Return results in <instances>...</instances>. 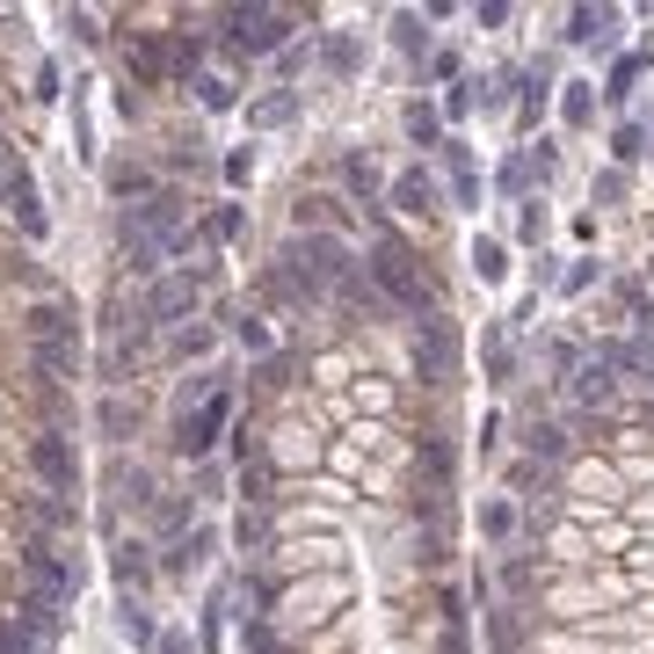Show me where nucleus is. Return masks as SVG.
Returning <instances> with one entry per match:
<instances>
[{
  "label": "nucleus",
  "mask_w": 654,
  "mask_h": 654,
  "mask_svg": "<svg viewBox=\"0 0 654 654\" xmlns=\"http://www.w3.org/2000/svg\"><path fill=\"white\" fill-rule=\"evenodd\" d=\"M226 422H233V393H211V400H196V408L182 414V436H175V444H182L190 459H204L218 436H226Z\"/></svg>",
  "instance_id": "nucleus-5"
},
{
  "label": "nucleus",
  "mask_w": 654,
  "mask_h": 654,
  "mask_svg": "<svg viewBox=\"0 0 654 654\" xmlns=\"http://www.w3.org/2000/svg\"><path fill=\"white\" fill-rule=\"evenodd\" d=\"M233 546H241V553H269V509H241V524H233Z\"/></svg>",
  "instance_id": "nucleus-18"
},
{
  "label": "nucleus",
  "mask_w": 654,
  "mask_h": 654,
  "mask_svg": "<svg viewBox=\"0 0 654 654\" xmlns=\"http://www.w3.org/2000/svg\"><path fill=\"white\" fill-rule=\"evenodd\" d=\"M342 182H349L363 204H379V168H371V153H349V161H342Z\"/></svg>",
  "instance_id": "nucleus-19"
},
{
  "label": "nucleus",
  "mask_w": 654,
  "mask_h": 654,
  "mask_svg": "<svg viewBox=\"0 0 654 654\" xmlns=\"http://www.w3.org/2000/svg\"><path fill=\"white\" fill-rule=\"evenodd\" d=\"M444 168H451V196L459 204H480V168H473V153L459 139H444Z\"/></svg>",
  "instance_id": "nucleus-11"
},
{
  "label": "nucleus",
  "mask_w": 654,
  "mask_h": 654,
  "mask_svg": "<svg viewBox=\"0 0 654 654\" xmlns=\"http://www.w3.org/2000/svg\"><path fill=\"white\" fill-rule=\"evenodd\" d=\"M196 102L204 110H233V80L226 73H196Z\"/></svg>",
  "instance_id": "nucleus-23"
},
{
  "label": "nucleus",
  "mask_w": 654,
  "mask_h": 654,
  "mask_svg": "<svg viewBox=\"0 0 654 654\" xmlns=\"http://www.w3.org/2000/svg\"><path fill=\"white\" fill-rule=\"evenodd\" d=\"M611 29H618V8H575L567 15V44H611Z\"/></svg>",
  "instance_id": "nucleus-10"
},
{
  "label": "nucleus",
  "mask_w": 654,
  "mask_h": 654,
  "mask_svg": "<svg viewBox=\"0 0 654 654\" xmlns=\"http://www.w3.org/2000/svg\"><path fill=\"white\" fill-rule=\"evenodd\" d=\"M110 190H117V196H139L145 175H139V168H110Z\"/></svg>",
  "instance_id": "nucleus-38"
},
{
  "label": "nucleus",
  "mask_w": 654,
  "mask_h": 654,
  "mask_svg": "<svg viewBox=\"0 0 654 654\" xmlns=\"http://www.w3.org/2000/svg\"><path fill=\"white\" fill-rule=\"evenodd\" d=\"M516 233H524V241H538V233H546V211H538V204H524V218H516Z\"/></svg>",
  "instance_id": "nucleus-42"
},
{
  "label": "nucleus",
  "mask_w": 654,
  "mask_h": 654,
  "mask_svg": "<svg viewBox=\"0 0 654 654\" xmlns=\"http://www.w3.org/2000/svg\"><path fill=\"white\" fill-rule=\"evenodd\" d=\"M29 465H37V480L59 487V495H73V444L59 429H44L37 444H29Z\"/></svg>",
  "instance_id": "nucleus-6"
},
{
  "label": "nucleus",
  "mask_w": 654,
  "mask_h": 654,
  "mask_svg": "<svg viewBox=\"0 0 654 654\" xmlns=\"http://www.w3.org/2000/svg\"><path fill=\"white\" fill-rule=\"evenodd\" d=\"M400 124H408L414 145H436V153H444V110H436V102H408V110H400Z\"/></svg>",
  "instance_id": "nucleus-13"
},
{
  "label": "nucleus",
  "mask_w": 654,
  "mask_h": 654,
  "mask_svg": "<svg viewBox=\"0 0 654 654\" xmlns=\"http://www.w3.org/2000/svg\"><path fill=\"white\" fill-rule=\"evenodd\" d=\"M560 117L575 124V131H581L589 117H597V102H589V80H567V95H560Z\"/></svg>",
  "instance_id": "nucleus-22"
},
{
  "label": "nucleus",
  "mask_w": 654,
  "mask_h": 654,
  "mask_svg": "<svg viewBox=\"0 0 654 654\" xmlns=\"http://www.w3.org/2000/svg\"><path fill=\"white\" fill-rule=\"evenodd\" d=\"M196 284H204V277H190V269H182V277H161V284L145 291V320H175V313H190V306H196Z\"/></svg>",
  "instance_id": "nucleus-7"
},
{
  "label": "nucleus",
  "mask_w": 654,
  "mask_h": 654,
  "mask_svg": "<svg viewBox=\"0 0 654 654\" xmlns=\"http://www.w3.org/2000/svg\"><path fill=\"white\" fill-rule=\"evenodd\" d=\"M291 110H298L291 88H284V95H262V102H255V124H291Z\"/></svg>",
  "instance_id": "nucleus-31"
},
{
  "label": "nucleus",
  "mask_w": 654,
  "mask_h": 654,
  "mask_svg": "<svg viewBox=\"0 0 654 654\" xmlns=\"http://www.w3.org/2000/svg\"><path fill=\"white\" fill-rule=\"evenodd\" d=\"M422 459H429V473H436V480H451V465H459V444H451V436L436 429L429 444H422Z\"/></svg>",
  "instance_id": "nucleus-25"
},
{
  "label": "nucleus",
  "mask_w": 654,
  "mask_h": 654,
  "mask_svg": "<svg viewBox=\"0 0 654 654\" xmlns=\"http://www.w3.org/2000/svg\"><path fill=\"white\" fill-rule=\"evenodd\" d=\"M8 204H15V218H23L29 241H44V233H51V218H44V204H37V182H29V168L8 175Z\"/></svg>",
  "instance_id": "nucleus-9"
},
{
  "label": "nucleus",
  "mask_w": 654,
  "mask_h": 654,
  "mask_svg": "<svg viewBox=\"0 0 654 654\" xmlns=\"http://www.w3.org/2000/svg\"><path fill=\"white\" fill-rule=\"evenodd\" d=\"M509 363H516V357H509V342L495 335V342H487V371H495V379H509Z\"/></svg>",
  "instance_id": "nucleus-40"
},
{
  "label": "nucleus",
  "mask_w": 654,
  "mask_h": 654,
  "mask_svg": "<svg viewBox=\"0 0 654 654\" xmlns=\"http://www.w3.org/2000/svg\"><path fill=\"white\" fill-rule=\"evenodd\" d=\"M473 269H480V284H495L509 269V255H502V241H473Z\"/></svg>",
  "instance_id": "nucleus-28"
},
{
  "label": "nucleus",
  "mask_w": 654,
  "mask_h": 654,
  "mask_svg": "<svg viewBox=\"0 0 654 654\" xmlns=\"http://www.w3.org/2000/svg\"><path fill=\"white\" fill-rule=\"evenodd\" d=\"M371 284L386 291L393 306H408V313H422V306H429V284H422L414 247L400 241V233H379V241H371Z\"/></svg>",
  "instance_id": "nucleus-1"
},
{
  "label": "nucleus",
  "mask_w": 654,
  "mask_h": 654,
  "mask_svg": "<svg viewBox=\"0 0 654 654\" xmlns=\"http://www.w3.org/2000/svg\"><path fill=\"white\" fill-rule=\"evenodd\" d=\"M393 44H400V51H422V44H429L422 15H393Z\"/></svg>",
  "instance_id": "nucleus-32"
},
{
  "label": "nucleus",
  "mask_w": 654,
  "mask_h": 654,
  "mask_svg": "<svg viewBox=\"0 0 654 654\" xmlns=\"http://www.w3.org/2000/svg\"><path fill=\"white\" fill-rule=\"evenodd\" d=\"M247 654H277V632H269V626H247Z\"/></svg>",
  "instance_id": "nucleus-45"
},
{
  "label": "nucleus",
  "mask_w": 654,
  "mask_h": 654,
  "mask_svg": "<svg viewBox=\"0 0 654 654\" xmlns=\"http://www.w3.org/2000/svg\"><path fill=\"white\" fill-rule=\"evenodd\" d=\"M611 386H618V379H611V363H604V357L575 363V400H589V408H597V400H611Z\"/></svg>",
  "instance_id": "nucleus-14"
},
{
  "label": "nucleus",
  "mask_w": 654,
  "mask_h": 654,
  "mask_svg": "<svg viewBox=\"0 0 654 654\" xmlns=\"http://www.w3.org/2000/svg\"><path fill=\"white\" fill-rule=\"evenodd\" d=\"M29 589H37V604H44V611H66L73 604V575L51 553H29Z\"/></svg>",
  "instance_id": "nucleus-8"
},
{
  "label": "nucleus",
  "mask_w": 654,
  "mask_h": 654,
  "mask_svg": "<svg viewBox=\"0 0 654 654\" xmlns=\"http://www.w3.org/2000/svg\"><path fill=\"white\" fill-rule=\"evenodd\" d=\"M524 444H531V459H567V429H560V422H531V436H524Z\"/></svg>",
  "instance_id": "nucleus-20"
},
{
  "label": "nucleus",
  "mask_w": 654,
  "mask_h": 654,
  "mask_svg": "<svg viewBox=\"0 0 654 654\" xmlns=\"http://www.w3.org/2000/svg\"><path fill=\"white\" fill-rule=\"evenodd\" d=\"M218 23H226V37H233L241 51H277L284 29H291V15L284 8H226Z\"/></svg>",
  "instance_id": "nucleus-4"
},
{
  "label": "nucleus",
  "mask_w": 654,
  "mask_h": 654,
  "mask_svg": "<svg viewBox=\"0 0 654 654\" xmlns=\"http://www.w3.org/2000/svg\"><path fill=\"white\" fill-rule=\"evenodd\" d=\"M597 357H604L611 371H632V379H654V342H604Z\"/></svg>",
  "instance_id": "nucleus-12"
},
{
  "label": "nucleus",
  "mask_w": 654,
  "mask_h": 654,
  "mask_svg": "<svg viewBox=\"0 0 654 654\" xmlns=\"http://www.w3.org/2000/svg\"><path fill=\"white\" fill-rule=\"evenodd\" d=\"M647 153H654V145H647Z\"/></svg>",
  "instance_id": "nucleus-48"
},
{
  "label": "nucleus",
  "mask_w": 654,
  "mask_h": 654,
  "mask_svg": "<svg viewBox=\"0 0 654 654\" xmlns=\"http://www.w3.org/2000/svg\"><path fill=\"white\" fill-rule=\"evenodd\" d=\"M480 524H487L495 538H509V531H516V509H509V502H487V509H480Z\"/></svg>",
  "instance_id": "nucleus-36"
},
{
  "label": "nucleus",
  "mask_w": 654,
  "mask_h": 654,
  "mask_svg": "<svg viewBox=\"0 0 654 654\" xmlns=\"http://www.w3.org/2000/svg\"><path fill=\"white\" fill-rule=\"evenodd\" d=\"M531 153H509V161H502V196H524V190H531Z\"/></svg>",
  "instance_id": "nucleus-26"
},
{
  "label": "nucleus",
  "mask_w": 654,
  "mask_h": 654,
  "mask_svg": "<svg viewBox=\"0 0 654 654\" xmlns=\"http://www.w3.org/2000/svg\"><path fill=\"white\" fill-rule=\"evenodd\" d=\"M393 204H400V211H429V204H436V182L422 168H408L400 182H393Z\"/></svg>",
  "instance_id": "nucleus-15"
},
{
  "label": "nucleus",
  "mask_w": 654,
  "mask_h": 654,
  "mask_svg": "<svg viewBox=\"0 0 654 654\" xmlns=\"http://www.w3.org/2000/svg\"><path fill=\"white\" fill-rule=\"evenodd\" d=\"M473 15H480V29H502L509 23V0H487V8H473Z\"/></svg>",
  "instance_id": "nucleus-43"
},
{
  "label": "nucleus",
  "mask_w": 654,
  "mask_h": 654,
  "mask_svg": "<svg viewBox=\"0 0 654 654\" xmlns=\"http://www.w3.org/2000/svg\"><path fill=\"white\" fill-rule=\"evenodd\" d=\"M124 640H131V647H161V632H153V618H145V604H131V597H124Z\"/></svg>",
  "instance_id": "nucleus-21"
},
{
  "label": "nucleus",
  "mask_w": 654,
  "mask_h": 654,
  "mask_svg": "<svg viewBox=\"0 0 654 654\" xmlns=\"http://www.w3.org/2000/svg\"><path fill=\"white\" fill-rule=\"evenodd\" d=\"M640 328H647V342H654V313H647V320H640Z\"/></svg>",
  "instance_id": "nucleus-47"
},
{
  "label": "nucleus",
  "mask_w": 654,
  "mask_h": 654,
  "mask_svg": "<svg viewBox=\"0 0 654 654\" xmlns=\"http://www.w3.org/2000/svg\"><path fill=\"white\" fill-rule=\"evenodd\" d=\"M284 371H291V357H262V371H255V379H262V386H284Z\"/></svg>",
  "instance_id": "nucleus-44"
},
{
  "label": "nucleus",
  "mask_w": 654,
  "mask_h": 654,
  "mask_svg": "<svg viewBox=\"0 0 654 654\" xmlns=\"http://www.w3.org/2000/svg\"><path fill=\"white\" fill-rule=\"evenodd\" d=\"M640 66H647L640 51H632V59H618V66H611V88H604V95H611V102H626V95H632V80H640Z\"/></svg>",
  "instance_id": "nucleus-29"
},
{
  "label": "nucleus",
  "mask_w": 654,
  "mask_h": 654,
  "mask_svg": "<svg viewBox=\"0 0 654 654\" xmlns=\"http://www.w3.org/2000/svg\"><path fill=\"white\" fill-rule=\"evenodd\" d=\"M597 277H604V262H575L567 277H560V291H567V298H581V291L597 284Z\"/></svg>",
  "instance_id": "nucleus-35"
},
{
  "label": "nucleus",
  "mask_w": 654,
  "mask_h": 654,
  "mask_svg": "<svg viewBox=\"0 0 654 654\" xmlns=\"http://www.w3.org/2000/svg\"><path fill=\"white\" fill-rule=\"evenodd\" d=\"M320 59H328V73H349V66H357V44H349V37H328Z\"/></svg>",
  "instance_id": "nucleus-34"
},
{
  "label": "nucleus",
  "mask_w": 654,
  "mask_h": 654,
  "mask_svg": "<svg viewBox=\"0 0 654 654\" xmlns=\"http://www.w3.org/2000/svg\"><path fill=\"white\" fill-rule=\"evenodd\" d=\"M640 153H647V131H640V124H618V131H611V161L626 168V161H640Z\"/></svg>",
  "instance_id": "nucleus-24"
},
{
  "label": "nucleus",
  "mask_w": 654,
  "mask_h": 654,
  "mask_svg": "<svg viewBox=\"0 0 654 654\" xmlns=\"http://www.w3.org/2000/svg\"><path fill=\"white\" fill-rule=\"evenodd\" d=\"M647 269H654V262H647Z\"/></svg>",
  "instance_id": "nucleus-49"
},
{
  "label": "nucleus",
  "mask_w": 654,
  "mask_h": 654,
  "mask_svg": "<svg viewBox=\"0 0 654 654\" xmlns=\"http://www.w3.org/2000/svg\"><path fill=\"white\" fill-rule=\"evenodd\" d=\"M284 262H291V269H306L320 291H328V284H349V277H357V262H349V247H342L335 233H298V241L284 247Z\"/></svg>",
  "instance_id": "nucleus-3"
},
{
  "label": "nucleus",
  "mask_w": 654,
  "mask_h": 654,
  "mask_svg": "<svg viewBox=\"0 0 654 654\" xmlns=\"http://www.w3.org/2000/svg\"><path fill=\"white\" fill-rule=\"evenodd\" d=\"M153 654H190V640H182V632H161V647Z\"/></svg>",
  "instance_id": "nucleus-46"
},
{
  "label": "nucleus",
  "mask_w": 654,
  "mask_h": 654,
  "mask_svg": "<svg viewBox=\"0 0 654 654\" xmlns=\"http://www.w3.org/2000/svg\"><path fill=\"white\" fill-rule=\"evenodd\" d=\"M241 495H247V509H269L277 495H269V459L255 451V459H241Z\"/></svg>",
  "instance_id": "nucleus-16"
},
{
  "label": "nucleus",
  "mask_w": 654,
  "mask_h": 654,
  "mask_svg": "<svg viewBox=\"0 0 654 654\" xmlns=\"http://www.w3.org/2000/svg\"><path fill=\"white\" fill-rule=\"evenodd\" d=\"M145 575H153V567H145V546H124L117 553V581L131 589V581H145Z\"/></svg>",
  "instance_id": "nucleus-33"
},
{
  "label": "nucleus",
  "mask_w": 654,
  "mask_h": 654,
  "mask_svg": "<svg viewBox=\"0 0 654 654\" xmlns=\"http://www.w3.org/2000/svg\"><path fill=\"white\" fill-rule=\"evenodd\" d=\"M37 363L44 371H73V342H37Z\"/></svg>",
  "instance_id": "nucleus-37"
},
{
  "label": "nucleus",
  "mask_w": 654,
  "mask_h": 654,
  "mask_svg": "<svg viewBox=\"0 0 654 654\" xmlns=\"http://www.w3.org/2000/svg\"><path fill=\"white\" fill-rule=\"evenodd\" d=\"M168 59H175L168 37H145V44L131 51V73H139V80H161V73H168Z\"/></svg>",
  "instance_id": "nucleus-17"
},
{
  "label": "nucleus",
  "mask_w": 654,
  "mask_h": 654,
  "mask_svg": "<svg viewBox=\"0 0 654 654\" xmlns=\"http://www.w3.org/2000/svg\"><path fill=\"white\" fill-rule=\"evenodd\" d=\"M204 233H211V241H241V204H218V211L204 218Z\"/></svg>",
  "instance_id": "nucleus-30"
},
{
  "label": "nucleus",
  "mask_w": 654,
  "mask_h": 654,
  "mask_svg": "<svg viewBox=\"0 0 654 654\" xmlns=\"http://www.w3.org/2000/svg\"><path fill=\"white\" fill-rule=\"evenodd\" d=\"M233 335H241V349H269V328H262V320H241Z\"/></svg>",
  "instance_id": "nucleus-41"
},
{
  "label": "nucleus",
  "mask_w": 654,
  "mask_h": 654,
  "mask_svg": "<svg viewBox=\"0 0 654 654\" xmlns=\"http://www.w3.org/2000/svg\"><path fill=\"white\" fill-rule=\"evenodd\" d=\"M597 196H604V204H618V196H626V168H611V175H597Z\"/></svg>",
  "instance_id": "nucleus-39"
},
{
  "label": "nucleus",
  "mask_w": 654,
  "mask_h": 654,
  "mask_svg": "<svg viewBox=\"0 0 654 654\" xmlns=\"http://www.w3.org/2000/svg\"><path fill=\"white\" fill-rule=\"evenodd\" d=\"M414 371H422L429 386H451V379H459V320L429 313L414 328Z\"/></svg>",
  "instance_id": "nucleus-2"
},
{
  "label": "nucleus",
  "mask_w": 654,
  "mask_h": 654,
  "mask_svg": "<svg viewBox=\"0 0 654 654\" xmlns=\"http://www.w3.org/2000/svg\"><path fill=\"white\" fill-rule=\"evenodd\" d=\"M196 66H204V37H175V59H168V73H175V80H190Z\"/></svg>",
  "instance_id": "nucleus-27"
}]
</instances>
